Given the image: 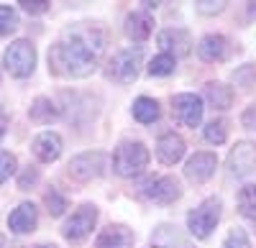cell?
Wrapping results in <instances>:
<instances>
[{"label": "cell", "instance_id": "obj_1", "mask_svg": "<svg viewBox=\"0 0 256 248\" xmlns=\"http://www.w3.org/2000/svg\"><path fill=\"white\" fill-rule=\"evenodd\" d=\"M105 51V31L98 23H77L64 31L49 49V72L67 79L90 77Z\"/></svg>", "mask_w": 256, "mask_h": 248}, {"label": "cell", "instance_id": "obj_2", "mask_svg": "<svg viewBox=\"0 0 256 248\" xmlns=\"http://www.w3.org/2000/svg\"><path fill=\"white\" fill-rule=\"evenodd\" d=\"M148 159H152V154L141 141H123L113 151V172L126 179L138 177L148 167Z\"/></svg>", "mask_w": 256, "mask_h": 248}, {"label": "cell", "instance_id": "obj_3", "mask_svg": "<svg viewBox=\"0 0 256 248\" xmlns=\"http://www.w3.org/2000/svg\"><path fill=\"white\" fill-rule=\"evenodd\" d=\"M220 215H223L220 197H208L205 202H200L198 208L187 215V231H190V236L205 241L212 231H216V225L220 223Z\"/></svg>", "mask_w": 256, "mask_h": 248}, {"label": "cell", "instance_id": "obj_4", "mask_svg": "<svg viewBox=\"0 0 256 248\" xmlns=\"http://www.w3.org/2000/svg\"><path fill=\"white\" fill-rule=\"evenodd\" d=\"M3 67L10 77H18L24 79L28 74H34L36 69V49L31 41L26 38H18V41H10L3 51Z\"/></svg>", "mask_w": 256, "mask_h": 248}, {"label": "cell", "instance_id": "obj_5", "mask_svg": "<svg viewBox=\"0 0 256 248\" xmlns=\"http://www.w3.org/2000/svg\"><path fill=\"white\" fill-rule=\"evenodd\" d=\"M141 61H144V54L138 46L120 49L108 61V77L113 82H118V85H131L141 72Z\"/></svg>", "mask_w": 256, "mask_h": 248}, {"label": "cell", "instance_id": "obj_6", "mask_svg": "<svg viewBox=\"0 0 256 248\" xmlns=\"http://www.w3.org/2000/svg\"><path fill=\"white\" fill-rule=\"evenodd\" d=\"M95 223H98V208L90 205V202H84L67 218V223H64V228H62V236L67 241H72V243H77V241L88 238L92 233Z\"/></svg>", "mask_w": 256, "mask_h": 248}, {"label": "cell", "instance_id": "obj_7", "mask_svg": "<svg viewBox=\"0 0 256 248\" xmlns=\"http://www.w3.org/2000/svg\"><path fill=\"white\" fill-rule=\"evenodd\" d=\"M105 164H108V156H105L102 151L77 154L70 161V177H74L77 182H90V179H95L105 172Z\"/></svg>", "mask_w": 256, "mask_h": 248}, {"label": "cell", "instance_id": "obj_8", "mask_svg": "<svg viewBox=\"0 0 256 248\" xmlns=\"http://www.w3.org/2000/svg\"><path fill=\"white\" fill-rule=\"evenodd\" d=\"M172 110H174V118L182 123L184 128H198L202 123V97L200 95H192V92H182V95H174L172 100Z\"/></svg>", "mask_w": 256, "mask_h": 248}, {"label": "cell", "instance_id": "obj_9", "mask_svg": "<svg viewBox=\"0 0 256 248\" xmlns=\"http://www.w3.org/2000/svg\"><path fill=\"white\" fill-rule=\"evenodd\" d=\"M144 195L156 205H172L174 200L182 197V184L174 177H156V179H152L146 184Z\"/></svg>", "mask_w": 256, "mask_h": 248}, {"label": "cell", "instance_id": "obj_10", "mask_svg": "<svg viewBox=\"0 0 256 248\" xmlns=\"http://www.w3.org/2000/svg\"><path fill=\"white\" fill-rule=\"evenodd\" d=\"M218 169V156L212 151H198L195 156H190L187 164H184V177L195 184H202L208 182Z\"/></svg>", "mask_w": 256, "mask_h": 248}, {"label": "cell", "instance_id": "obj_11", "mask_svg": "<svg viewBox=\"0 0 256 248\" xmlns=\"http://www.w3.org/2000/svg\"><path fill=\"white\" fill-rule=\"evenodd\" d=\"M226 164H228V172H230L233 177H244V174L254 172V167H256V143H251V141H238L236 146L230 149Z\"/></svg>", "mask_w": 256, "mask_h": 248}, {"label": "cell", "instance_id": "obj_12", "mask_svg": "<svg viewBox=\"0 0 256 248\" xmlns=\"http://www.w3.org/2000/svg\"><path fill=\"white\" fill-rule=\"evenodd\" d=\"M156 41H159V46H162V54H169V56H174V59L177 56H187L192 51V38L182 28H164L156 36Z\"/></svg>", "mask_w": 256, "mask_h": 248}, {"label": "cell", "instance_id": "obj_13", "mask_svg": "<svg viewBox=\"0 0 256 248\" xmlns=\"http://www.w3.org/2000/svg\"><path fill=\"white\" fill-rule=\"evenodd\" d=\"M62 149H64V143H62V136L54 133V131H44V133H38L31 143V151L34 156L41 161V164H52L62 156Z\"/></svg>", "mask_w": 256, "mask_h": 248}, {"label": "cell", "instance_id": "obj_14", "mask_svg": "<svg viewBox=\"0 0 256 248\" xmlns=\"http://www.w3.org/2000/svg\"><path fill=\"white\" fill-rule=\"evenodd\" d=\"M228 54H230V44H228V38L220 36V33H208V36L200 38V44H198V56L202 61H208V64L223 61Z\"/></svg>", "mask_w": 256, "mask_h": 248}, {"label": "cell", "instance_id": "obj_15", "mask_svg": "<svg viewBox=\"0 0 256 248\" xmlns=\"http://www.w3.org/2000/svg\"><path fill=\"white\" fill-rule=\"evenodd\" d=\"M134 231L128 225H108L105 231H100L95 248H134Z\"/></svg>", "mask_w": 256, "mask_h": 248}, {"label": "cell", "instance_id": "obj_16", "mask_svg": "<svg viewBox=\"0 0 256 248\" xmlns=\"http://www.w3.org/2000/svg\"><path fill=\"white\" fill-rule=\"evenodd\" d=\"M152 31H154V18L148 10H134L126 15V36L136 44H144L152 36Z\"/></svg>", "mask_w": 256, "mask_h": 248}, {"label": "cell", "instance_id": "obj_17", "mask_svg": "<svg viewBox=\"0 0 256 248\" xmlns=\"http://www.w3.org/2000/svg\"><path fill=\"white\" fill-rule=\"evenodd\" d=\"M36 223H38V210H36L34 202H20L18 208L8 215V228L18 236L31 233L36 228Z\"/></svg>", "mask_w": 256, "mask_h": 248}, {"label": "cell", "instance_id": "obj_18", "mask_svg": "<svg viewBox=\"0 0 256 248\" xmlns=\"http://www.w3.org/2000/svg\"><path fill=\"white\" fill-rule=\"evenodd\" d=\"M184 151H187V146H184L182 136H177V133H164L156 141V159L162 164H166V167H174V164L184 156Z\"/></svg>", "mask_w": 256, "mask_h": 248}, {"label": "cell", "instance_id": "obj_19", "mask_svg": "<svg viewBox=\"0 0 256 248\" xmlns=\"http://www.w3.org/2000/svg\"><path fill=\"white\" fill-rule=\"evenodd\" d=\"M152 248H195L174 225H159L152 236Z\"/></svg>", "mask_w": 256, "mask_h": 248}, {"label": "cell", "instance_id": "obj_20", "mask_svg": "<svg viewBox=\"0 0 256 248\" xmlns=\"http://www.w3.org/2000/svg\"><path fill=\"white\" fill-rule=\"evenodd\" d=\"M202 95H205V100L210 102V105L218 108V110H228L233 105V90L228 85H223V82H208Z\"/></svg>", "mask_w": 256, "mask_h": 248}, {"label": "cell", "instance_id": "obj_21", "mask_svg": "<svg viewBox=\"0 0 256 248\" xmlns=\"http://www.w3.org/2000/svg\"><path fill=\"white\" fill-rule=\"evenodd\" d=\"M131 113H134V118H136L138 123H144V126H152V123H156L159 115H162L159 102H156L154 97H136Z\"/></svg>", "mask_w": 256, "mask_h": 248}, {"label": "cell", "instance_id": "obj_22", "mask_svg": "<svg viewBox=\"0 0 256 248\" xmlns=\"http://www.w3.org/2000/svg\"><path fill=\"white\" fill-rule=\"evenodd\" d=\"M28 118L34 123H52V120L59 118V108L54 105L49 97H36L31 102V108H28Z\"/></svg>", "mask_w": 256, "mask_h": 248}, {"label": "cell", "instance_id": "obj_23", "mask_svg": "<svg viewBox=\"0 0 256 248\" xmlns=\"http://www.w3.org/2000/svg\"><path fill=\"white\" fill-rule=\"evenodd\" d=\"M236 202H238V213L241 215L256 220V184H246V187H241Z\"/></svg>", "mask_w": 256, "mask_h": 248}, {"label": "cell", "instance_id": "obj_24", "mask_svg": "<svg viewBox=\"0 0 256 248\" xmlns=\"http://www.w3.org/2000/svg\"><path fill=\"white\" fill-rule=\"evenodd\" d=\"M44 205H46V210H49L52 218H62L70 202H67V197H64L56 187H49L46 195H44Z\"/></svg>", "mask_w": 256, "mask_h": 248}, {"label": "cell", "instance_id": "obj_25", "mask_svg": "<svg viewBox=\"0 0 256 248\" xmlns=\"http://www.w3.org/2000/svg\"><path fill=\"white\" fill-rule=\"evenodd\" d=\"M202 136H205L208 143H216V146H220V143H226V138H228V123L220 120V118L210 120L208 126H205V131H202Z\"/></svg>", "mask_w": 256, "mask_h": 248}, {"label": "cell", "instance_id": "obj_26", "mask_svg": "<svg viewBox=\"0 0 256 248\" xmlns=\"http://www.w3.org/2000/svg\"><path fill=\"white\" fill-rule=\"evenodd\" d=\"M177 67V59L174 56H169V54H156L152 61H148V74H154V77H166V74H172Z\"/></svg>", "mask_w": 256, "mask_h": 248}, {"label": "cell", "instance_id": "obj_27", "mask_svg": "<svg viewBox=\"0 0 256 248\" xmlns=\"http://www.w3.org/2000/svg\"><path fill=\"white\" fill-rule=\"evenodd\" d=\"M18 26H20V20H18L16 8L0 5V36H10L13 31H18Z\"/></svg>", "mask_w": 256, "mask_h": 248}, {"label": "cell", "instance_id": "obj_28", "mask_svg": "<svg viewBox=\"0 0 256 248\" xmlns=\"http://www.w3.org/2000/svg\"><path fill=\"white\" fill-rule=\"evenodd\" d=\"M233 82H236L241 90H251L254 82H256V69H254L251 64H244L241 69L233 72Z\"/></svg>", "mask_w": 256, "mask_h": 248}, {"label": "cell", "instance_id": "obj_29", "mask_svg": "<svg viewBox=\"0 0 256 248\" xmlns=\"http://www.w3.org/2000/svg\"><path fill=\"white\" fill-rule=\"evenodd\" d=\"M16 169H18L16 156H13L10 151H0V184L8 182V179L16 174Z\"/></svg>", "mask_w": 256, "mask_h": 248}, {"label": "cell", "instance_id": "obj_30", "mask_svg": "<svg viewBox=\"0 0 256 248\" xmlns=\"http://www.w3.org/2000/svg\"><path fill=\"white\" fill-rule=\"evenodd\" d=\"M220 248H251V241H248L246 231L233 228V231L226 236V241H223V246H220Z\"/></svg>", "mask_w": 256, "mask_h": 248}, {"label": "cell", "instance_id": "obj_31", "mask_svg": "<svg viewBox=\"0 0 256 248\" xmlns=\"http://www.w3.org/2000/svg\"><path fill=\"white\" fill-rule=\"evenodd\" d=\"M20 8H24L28 15H41V13H46L49 10V0H34V3H31V0H20V3H18Z\"/></svg>", "mask_w": 256, "mask_h": 248}, {"label": "cell", "instance_id": "obj_32", "mask_svg": "<svg viewBox=\"0 0 256 248\" xmlns=\"http://www.w3.org/2000/svg\"><path fill=\"white\" fill-rule=\"evenodd\" d=\"M195 8L202 15H216V13H220L226 8V3L223 0H218V3H212V0H200V3H195Z\"/></svg>", "mask_w": 256, "mask_h": 248}, {"label": "cell", "instance_id": "obj_33", "mask_svg": "<svg viewBox=\"0 0 256 248\" xmlns=\"http://www.w3.org/2000/svg\"><path fill=\"white\" fill-rule=\"evenodd\" d=\"M241 126L246 131H256V105H248L241 115Z\"/></svg>", "mask_w": 256, "mask_h": 248}, {"label": "cell", "instance_id": "obj_34", "mask_svg": "<svg viewBox=\"0 0 256 248\" xmlns=\"http://www.w3.org/2000/svg\"><path fill=\"white\" fill-rule=\"evenodd\" d=\"M36 179H38V172L28 167V172H26L24 177H20V182H18V187H20V190H28V184H36Z\"/></svg>", "mask_w": 256, "mask_h": 248}, {"label": "cell", "instance_id": "obj_35", "mask_svg": "<svg viewBox=\"0 0 256 248\" xmlns=\"http://www.w3.org/2000/svg\"><path fill=\"white\" fill-rule=\"evenodd\" d=\"M6 133H8V115L0 110V141L6 138Z\"/></svg>", "mask_w": 256, "mask_h": 248}, {"label": "cell", "instance_id": "obj_36", "mask_svg": "<svg viewBox=\"0 0 256 248\" xmlns=\"http://www.w3.org/2000/svg\"><path fill=\"white\" fill-rule=\"evenodd\" d=\"M248 18H256V3H248Z\"/></svg>", "mask_w": 256, "mask_h": 248}, {"label": "cell", "instance_id": "obj_37", "mask_svg": "<svg viewBox=\"0 0 256 248\" xmlns=\"http://www.w3.org/2000/svg\"><path fill=\"white\" fill-rule=\"evenodd\" d=\"M36 248H56L54 243H41V246H36Z\"/></svg>", "mask_w": 256, "mask_h": 248}, {"label": "cell", "instance_id": "obj_38", "mask_svg": "<svg viewBox=\"0 0 256 248\" xmlns=\"http://www.w3.org/2000/svg\"><path fill=\"white\" fill-rule=\"evenodd\" d=\"M0 248H3V236H0Z\"/></svg>", "mask_w": 256, "mask_h": 248}, {"label": "cell", "instance_id": "obj_39", "mask_svg": "<svg viewBox=\"0 0 256 248\" xmlns=\"http://www.w3.org/2000/svg\"><path fill=\"white\" fill-rule=\"evenodd\" d=\"M254 225H256V220H254Z\"/></svg>", "mask_w": 256, "mask_h": 248}]
</instances>
